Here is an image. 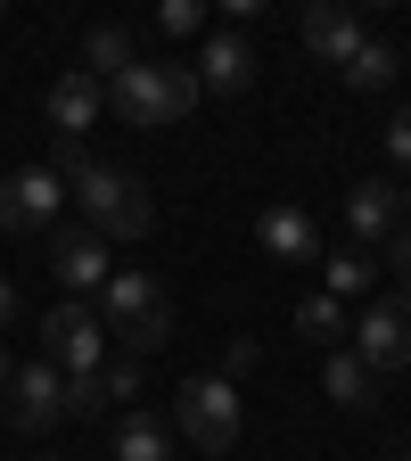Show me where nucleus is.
<instances>
[{"instance_id":"nucleus-1","label":"nucleus","mask_w":411,"mask_h":461,"mask_svg":"<svg viewBox=\"0 0 411 461\" xmlns=\"http://www.w3.org/2000/svg\"><path fill=\"white\" fill-rule=\"evenodd\" d=\"M198 67H173V58H140V67H124L107 83V107L124 115L132 132H165V124H182V115L198 107Z\"/></svg>"},{"instance_id":"nucleus-2","label":"nucleus","mask_w":411,"mask_h":461,"mask_svg":"<svg viewBox=\"0 0 411 461\" xmlns=\"http://www.w3.org/2000/svg\"><path fill=\"white\" fill-rule=\"evenodd\" d=\"M67 198L83 206V222L99 230V240H148L156 230V206H148V182L140 173H124V165H83L75 182H67Z\"/></svg>"},{"instance_id":"nucleus-3","label":"nucleus","mask_w":411,"mask_h":461,"mask_svg":"<svg viewBox=\"0 0 411 461\" xmlns=\"http://www.w3.org/2000/svg\"><path fill=\"white\" fill-rule=\"evenodd\" d=\"M99 321H107V338L132 346V363L156 355V346L173 338V305H165V288H156L148 272H107V288H99Z\"/></svg>"},{"instance_id":"nucleus-4","label":"nucleus","mask_w":411,"mask_h":461,"mask_svg":"<svg viewBox=\"0 0 411 461\" xmlns=\"http://www.w3.org/2000/svg\"><path fill=\"white\" fill-rule=\"evenodd\" d=\"M173 429H182L198 453H230L239 445V387L222 371H190L182 395H173Z\"/></svg>"},{"instance_id":"nucleus-5","label":"nucleus","mask_w":411,"mask_h":461,"mask_svg":"<svg viewBox=\"0 0 411 461\" xmlns=\"http://www.w3.org/2000/svg\"><path fill=\"white\" fill-rule=\"evenodd\" d=\"M41 363H49V371H67V379L107 371V321H99V305L58 297V305L41 313Z\"/></svg>"},{"instance_id":"nucleus-6","label":"nucleus","mask_w":411,"mask_h":461,"mask_svg":"<svg viewBox=\"0 0 411 461\" xmlns=\"http://www.w3.org/2000/svg\"><path fill=\"white\" fill-rule=\"evenodd\" d=\"M354 363H362L371 379L411 371V288H395V297H371V313L354 321Z\"/></svg>"},{"instance_id":"nucleus-7","label":"nucleus","mask_w":411,"mask_h":461,"mask_svg":"<svg viewBox=\"0 0 411 461\" xmlns=\"http://www.w3.org/2000/svg\"><path fill=\"white\" fill-rule=\"evenodd\" d=\"M58 214H67V182H58L49 165H17L9 182H0V230H9V240L58 230Z\"/></svg>"},{"instance_id":"nucleus-8","label":"nucleus","mask_w":411,"mask_h":461,"mask_svg":"<svg viewBox=\"0 0 411 461\" xmlns=\"http://www.w3.org/2000/svg\"><path fill=\"white\" fill-rule=\"evenodd\" d=\"M0 420L41 437L67 420V371H49V363H9V387H0Z\"/></svg>"},{"instance_id":"nucleus-9","label":"nucleus","mask_w":411,"mask_h":461,"mask_svg":"<svg viewBox=\"0 0 411 461\" xmlns=\"http://www.w3.org/2000/svg\"><path fill=\"white\" fill-rule=\"evenodd\" d=\"M255 67H264V58H255V41L239 25H230V33H206V50H198V91L206 99H239L255 83Z\"/></svg>"},{"instance_id":"nucleus-10","label":"nucleus","mask_w":411,"mask_h":461,"mask_svg":"<svg viewBox=\"0 0 411 461\" xmlns=\"http://www.w3.org/2000/svg\"><path fill=\"white\" fill-rule=\"evenodd\" d=\"M49 272H58V288H107V240L91 222H58L49 230Z\"/></svg>"},{"instance_id":"nucleus-11","label":"nucleus","mask_w":411,"mask_h":461,"mask_svg":"<svg viewBox=\"0 0 411 461\" xmlns=\"http://www.w3.org/2000/svg\"><path fill=\"white\" fill-rule=\"evenodd\" d=\"M362 41L371 33H362V17L345 9V0H313V9H305V50L321 58V67H354Z\"/></svg>"},{"instance_id":"nucleus-12","label":"nucleus","mask_w":411,"mask_h":461,"mask_svg":"<svg viewBox=\"0 0 411 461\" xmlns=\"http://www.w3.org/2000/svg\"><path fill=\"white\" fill-rule=\"evenodd\" d=\"M255 240H264V256H280V264H321V256H329V240H321V222H313L305 206H264V222H255Z\"/></svg>"},{"instance_id":"nucleus-13","label":"nucleus","mask_w":411,"mask_h":461,"mask_svg":"<svg viewBox=\"0 0 411 461\" xmlns=\"http://www.w3.org/2000/svg\"><path fill=\"white\" fill-rule=\"evenodd\" d=\"M99 115H107V83H91L83 67H67V75L49 83V124H58V140H83Z\"/></svg>"},{"instance_id":"nucleus-14","label":"nucleus","mask_w":411,"mask_h":461,"mask_svg":"<svg viewBox=\"0 0 411 461\" xmlns=\"http://www.w3.org/2000/svg\"><path fill=\"white\" fill-rule=\"evenodd\" d=\"M345 222H354L362 248L371 240H395V230H403V190L395 182H354V190H345Z\"/></svg>"},{"instance_id":"nucleus-15","label":"nucleus","mask_w":411,"mask_h":461,"mask_svg":"<svg viewBox=\"0 0 411 461\" xmlns=\"http://www.w3.org/2000/svg\"><path fill=\"white\" fill-rule=\"evenodd\" d=\"M124 67H140L132 25H91V33H83V75H91V83H115Z\"/></svg>"},{"instance_id":"nucleus-16","label":"nucleus","mask_w":411,"mask_h":461,"mask_svg":"<svg viewBox=\"0 0 411 461\" xmlns=\"http://www.w3.org/2000/svg\"><path fill=\"white\" fill-rule=\"evenodd\" d=\"M115 461H173V429L132 403V412L115 420Z\"/></svg>"},{"instance_id":"nucleus-17","label":"nucleus","mask_w":411,"mask_h":461,"mask_svg":"<svg viewBox=\"0 0 411 461\" xmlns=\"http://www.w3.org/2000/svg\"><path fill=\"white\" fill-rule=\"evenodd\" d=\"M371 387H379V379L354 363V346H329V363H321V395H329V403H345V412H362Z\"/></svg>"},{"instance_id":"nucleus-18","label":"nucleus","mask_w":411,"mask_h":461,"mask_svg":"<svg viewBox=\"0 0 411 461\" xmlns=\"http://www.w3.org/2000/svg\"><path fill=\"white\" fill-rule=\"evenodd\" d=\"M297 330H305L313 346H345V338H354V321H345V305L329 297V288H321V297H305V305H297Z\"/></svg>"},{"instance_id":"nucleus-19","label":"nucleus","mask_w":411,"mask_h":461,"mask_svg":"<svg viewBox=\"0 0 411 461\" xmlns=\"http://www.w3.org/2000/svg\"><path fill=\"white\" fill-rule=\"evenodd\" d=\"M321 264H329V297H337V305H345V297H362V288L379 280V264H371L362 248H337V256H321Z\"/></svg>"},{"instance_id":"nucleus-20","label":"nucleus","mask_w":411,"mask_h":461,"mask_svg":"<svg viewBox=\"0 0 411 461\" xmlns=\"http://www.w3.org/2000/svg\"><path fill=\"white\" fill-rule=\"evenodd\" d=\"M395 67H403L395 41H362V50H354V67H345V83H354V91H387V83H395Z\"/></svg>"},{"instance_id":"nucleus-21","label":"nucleus","mask_w":411,"mask_h":461,"mask_svg":"<svg viewBox=\"0 0 411 461\" xmlns=\"http://www.w3.org/2000/svg\"><path fill=\"white\" fill-rule=\"evenodd\" d=\"M67 412H75V420H107V412H115L107 387H99V371H91V379H67Z\"/></svg>"},{"instance_id":"nucleus-22","label":"nucleus","mask_w":411,"mask_h":461,"mask_svg":"<svg viewBox=\"0 0 411 461\" xmlns=\"http://www.w3.org/2000/svg\"><path fill=\"white\" fill-rule=\"evenodd\" d=\"M379 140H387L395 173H411V107H395V115H387V132H379Z\"/></svg>"},{"instance_id":"nucleus-23","label":"nucleus","mask_w":411,"mask_h":461,"mask_svg":"<svg viewBox=\"0 0 411 461\" xmlns=\"http://www.w3.org/2000/svg\"><path fill=\"white\" fill-rule=\"evenodd\" d=\"M156 25L182 41V33H198V25H206V9H198V0H165V9H156Z\"/></svg>"},{"instance_id":"nucleus-24","label":"nucleus","mask_w":411,"mask_h":461,"mask_svg":"<svg viewBox=\"0 0 411 461\" xmlns=\"http://www.w3.org/2000/svg\"><path fill=\"white\" fill-rule=\"evenodd\" d=\"M99 387H107V403H132V395H140V363H107Z\"/></svg>"},{"instance_id":"nucleus-25","label":"nucleus","mask_w":411,"mask_h":461,"mask_svg":"<svg viewBox=\"0 0 411 461\" xmlns=\"http://www.w3.org/2000/svg\"><path fill=\"white\" fill-rule=\"evenodd\" d=\"M387 248H395V280H403V288H411V222H403V230H395V240H387Z\"/></svg>"},{"instance_id":"nucleus-26","label":"nucleus","mask_w":411,"mask_h":461,"mask_svg":"<svg viewBox=\"0 0 411 461\" xmlns=\"http://www.w3.org/2000/svg\"><path fill=\"white\" fill-rule=\"evenodd\" d=\"M9 321H17V288L0 280V330H9Z\"/></svg>"},{"instance_id":"nucleus-27","label":"nucleus","mask_w":411,"mask_h":461,"mask_svg":"<svg viewBox=\"0 0 411 461\" xmlns=\"http://www.w3.org/2000/svg\"><path fill=\"white\" fill-rule=\"evenodd\" d=\"M0 387H9V355H0Z\"/></svg>"},{"instance_id":"nucleus-28","label":"nucleus","mask_w":411,"mask_h":461,"mask_svg":"<svg viewBox=\"0 0 411 461\" xmlns=\"http://www.w3.org/2000/svg\"><path fill=\"white\" fill-rule=\"evenodd\" d=\"M395 461H411V445H403V453H395Z\"/></svg>"},{"instance_id":"nucleus-29","label":"nucleus","mask_w":411,"mask_h":461,"mask_svg":"<svg viewBox=\"0 0 411 461\" xmlns=\"http://www.w3.org/2000/svg\"><path fill=\"white\" fill-rule=\"evenodd\" d=\"M33 461H49V453H33Z\"/></svg>"}]
</instances>
